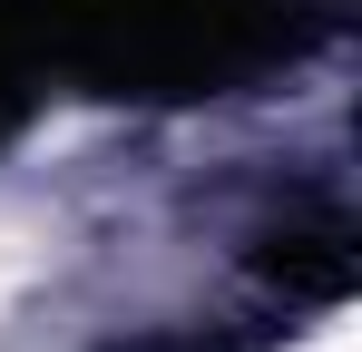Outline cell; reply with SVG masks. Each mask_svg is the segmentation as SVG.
<instances>
[{
  "label": "cell",
  "mask_w": 362,
  "mask_h": 352,
  "mask_svg": "<svg viewBox=\"0 0 362 352\" xmlns=\"http://www.w3.org/2000/svg\"><path fill=\"white\" fill-rule=\"evenodd\" d=\"M30 69H59L98 98H226L245 78L303 59L343 0H10Z\"/></svg>",
  "instance_id": "obj_1"
},
{
  "label": "cell",
  "mask_w": 362,
  "mask_h": 352,
  "mask_svg": "<svg viewBox=\"0 0 362 352\" xmlns=\"http://www.w3.org/2000/svg\"><path fill=\"white\" fill-rule=\"evenodd\" d=\"M30 78H40V69H30V49H20V10L0 0V137H10L20 108H30Z\"/></svg>",
  "instance_id": "obj_2"
}]
</instances>
